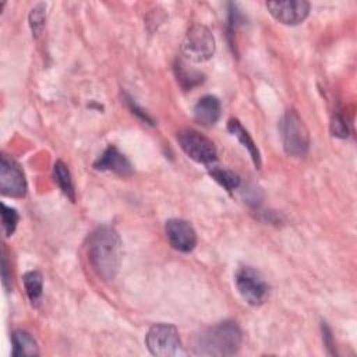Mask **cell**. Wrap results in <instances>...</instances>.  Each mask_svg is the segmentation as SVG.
Returning <instances> with one entry per match:
<instances>
[{
  "label": "cell",
  "mask_w": 357,
  "mask_h": 357,
  "mask_svg": "<svg viewBox=\"0 0 357 357\" xmlns=\"http://www.w3.org/2000/svg\"><path fill=\"white\" fill-rule=\"evenodd\" d=\"M86 255L98 278L114 279L121 262V240L117 230L109 225L96 227L88 237Z\"/></svg>",
  "instance_id": "1"
},
{
  "label": "cell",
  "mask_w": 357,
  "mask_h": 357,
  "mask_svg": "<svg viewBox=\"0 0 357 357\" xmlns=\"http://www.w3.org/2000/svg\"><path fill=\"white\" fill-rule=\"evenodd\" d=\"M241 329L233 321H223L199 332L194 339V351L199 356H233L241 344Z\"/></svg>",
  "instance_id": "2"
},
{
  "label": "cell",
  "mask_w": 357,
  "mask_h": 357,
  "mask_svg": "<svg viewBox=\"0 0 357 357\" xmlns=\"http://www.w3.org/2000/svg\"><path fill=\"white\" fill-rule=\"evenodd\" d=\"M283 149L289 156L301 158L308 152L310 134L298 113L293 109L287 110L279 123Z\"/></svg>",
  "instance_id": "3"
},
{
  "label": "cell",
  "mask_w": 357,
  "mask_h": 357,
  "mask_svg": "<svg viewBox=\"0 0 357 357\" xmlns=\"http://www.w3.org/2000/svg\"><path fill=\"white\" fill-rule=\"evenodd\" d=\"M145 343L153 356L176 357L184 354L178 331L170 324H155L149 328Z\"/></svg>",
  "instance_id": "4"
},
{
  "label": "cell",
  "mask_w": 357,
  "mask_h": 357,
  "mask_svg": "<svg viewBox=\"0 0 357 357\" xmlns=\"http://www.w3.org/2000/svg\"><path fill=\"white\" fill-rule=\"evenodd\" d=\"M181 52L184 57L192 63L209 60L215 53V38L209 28L201 24L192 25L183 39Z\"/></svg>",
  "instance_id": "5"
},
{
  "label": "cell",
  "mask_w": 357,
  "mask_h": 357,
  "mask_svg": "<svg viewBox=\"0 0 357 357\" xmlns=\"http://www.w3.org/2000/svg\"><path fill=\"white\" fill-rule=\"evenodd\" d=\"M237 291L250 305H261L269 294V287L262 275L251 266H241L234 275Z\"/></svg>",
  "instance_id": "6"
},
{
  "label": "cell",
  "mask_w": 357,
  "mask_h": 357,
  "mask_svg": "<svg viewBox=\"0 0 357 357\" xmlns=\"http://www.w3.org/2000/svg\"><path fill=\"white\" fill-rule=\"evenodd\" d=\"M177 142L183 152L197 163L211 165L216 160L215 144L204 134L187 128L177 132Z\"/></svg>",
  "instance_id": "7"
},
{
  "label": "cell",
  "mask_w": 357,
  "mask_h": 357,
  "mask_svg": "<svg viewBox=\"0 0 357 357\" xmlns=\"http://www.w3.org/2000/svg\"><path fill=\"white\" fill-rule=\"evenodd\" d=\"M0 191L3 195L20 198L26 192V180L21 166L3 153L0 167Z\"/></svg>",
  "instance_id": "8"
},
{
  "label": "cell",
  "mask_w": 357,
  "mask_h": 357,
  "mask_svg": "<svg viewBox=\"0 0 357 357\" xmlns=\"http://www.w3.org/2000/svg\"><path fill=\"white\" fill-rule=\"evenodd\" d=\"M266 8L271 15L284 25H297L303 22L310 13V3L305 0L268 1Z\"/></svg>",
  "instance_id": "9"
},
{
  "label": "cell",
  "mask_w": 357,
  "mask_h": 357,
  "mask_svg": "<svg viewBox=\"0 0 357 357\" xmlns=\"http://www.w3.org/2000/svg\"><path fill=\"white\" fill-rule=\"evenodd\" d=\"M165 233L170 245L177 251L190 252L197 244V233L184 219H169L165 225Z\"/></svg>",
  "instance_id": "10"
},
{
  "label": "cell",
  "mask_w": 357,
  "mask_h": 357,
  "mask_svg": "<svg viewBox=\"0 0 357 357\" xmlns=\"http://www.w3.org/2000/svg\"><path fill=\"white\" fill-rule=\"evenodd\" d=\"M93 167L98 170L113 172L123 177L130 176L132 173V166L130 160L114 145H109L103 151V153L95 160Z\"/></svg>",
  "instance_id": "11"
},
{
  "label": "cell",
  "mask_w": 357,
  "mask_h": 357,
  "mask_svg": "<svg viewBox=\"0 0 357 357\" xmlns=\"http://www.w3.org/2000/svg\"><path fill=\"white\" fill-rule=\"evenodd\" d=\"M220 117V102L213 95L202 96L194 106V119L204 127H212Z\"/></svg>",
  "instance_id": "12"
},
{
  "label": "cell",
  "mask_w": 357,
  "mask_h": 357,
  "mask_svg": "<svg viewBox=\"0 0 357 357\" xmlns=\"http://www.w3.org/2000/svg\"><path fill=\"white\" fill-rule=\"evenodd\" d=\"M227 130H229V132H230L231 135H234V137L240 141V144L248 151V153H250V156H251V159H252L255 167L259 169V167H261V155H259V151H258L255 142H254L252 138L250 137L248 131H247V130L241 126V123H240L238 120H236V119L229 120V123H227Z\"/></svg>",
  "instance_id": "13"
},
{
  "label": "cell",
  "mask_w": 357,
  "mask_h": 357,
  "mask_svg": "<svg viewBox=\"0 0 357 357\" xmlns=\"http://www.w3.org/2000/svg\"><path fill=\"white\" fill-rule=\"evenodd\" d=\"M11 342H13V351L11 354L14 357L20 356H38L39 354V347L33 336L25 331H15L11 335Z\"/></svg>",
  "instance_id": "14"
},
{
  "label": "cell",
  "mask_w": 357,
  "mask_h": 357,
  "mask_svg": "<svg viewBox=\"0 0 357 357\" xmlns=\"http://www.w3.org/2000/svg\"><path fill=\"white\" fill-rule=\"evenodd\" d=\"M174 71H176V77H177V82L185 89H192L194 86L199 85L204 81V74H201L197 70L190 68L184 61L178 60L174 66Z\"/></svg>",
  "instance_id": "15"
},
{
  "label": "cell",
  "mask_w": 357,
  "mask_h": 357,
  "mask_svg": "<svg viewBox=\"0 0 357 357\" xmlns=\"http://www.w3.org/2000/svg\"><path fill=\"white\" fill-rule=\"evenodd\" d=\"M53 177L54 181L57 183V185L60 187V190L71 199L75 201V190H74V183H73V177L71 173L67 167V165L61 160H57L53 166Z\"/></svg>",
  "instance_id": "16"
},
{
  "label": "cell",
  "mask_w": 357,
  "mask_h": 357,
  "mask_svg": "<svg viewBox=\"0 0 357 357\" xmlns=\"http://www.w3.org/2000/svg\"><path fill=\"white\" fill-rule=\"evenodd\" d=\"M22 282H24V287L29 301L33 305H36L42 297V290H43L42 273L38 271H28L26 273H24Z\"/></svg>",
  "instance_id": "17"
},
{
  "label": "cell",
  "mask_w": 357,
  "mask_h": 357,
  "mask_svg": "<svg viewBox=\"0 0 357 357\" xmlns=\"http://www.w3.org/2000/svg\"><path fill=\"white\" fill-rule=\"evenodd\" d=\"M209 174L215 181H218L227 191H233L240 184V177L236 173L226 170V169L212 167V169H209Z\"/></svg>",
  "instance_id": "18"
},
{
  "label": "cell",
  "mask_w": 357,
  "mask_h": 357,
  "mask_svg": "<svg viewBox=\"0 0 357 357\" xmlns=\"http://www.w3.org/2000/svg\"><path fill=\"white\" fill-rule=\"evenodd\" d=\"M1 223H3V233L6 237H10L15 227H17V223H18V212L14 209V208H10L7 206L6 204L1 205Z\"/></svg>",
  "instance_id": "19"
},
{
  "label": "cell",
  "mask_w": 357,
  "mask_h": 357,
  "mask_svg": "<svg viewBox=\"0 0 357 357\" xmlns=\"http://www.w3.org/2000/svg\"><path fill=\"white\" fill-rule=\"evenodd\" d=\"M46 21V7L43 4H38L31 10L29 14V25L35 36H39L45 28Z\"/></svg>",
  "instance_id": "20"
},
{
  "label": "cell",
  "mask_w": 357,
  "mask_h": 357,
  "mask_svg": "<svg viewBox=\"0 0 357 357\" xmlns=\"http://www.w3.org/2000/svg\"><path fill=\"white\" fill-rule=\"evenodd\" d=\"M331 131H332V135L339 138L349 137V127H347L346 119L340 114H335L331 123Z\"/></svg>",
  "instance_id": "21"
},
{
  "label": "cell",
  "mask_w": 357,
  "mask_h": 357,
  "mask_svg": "<svg viewBox=\"0 0 357 357\" xmlns=\"http://www.w3.org/2000/svg\"><path fill=\"white\" fill-rule=\"evenodd\" d=\"M1 278H3V286L8 291L10 284H11V276L8 275V264H7V257H6L4 250H3V257H1Z\"/></svg>",
  "instance_id": "22"
}]
</instances>
